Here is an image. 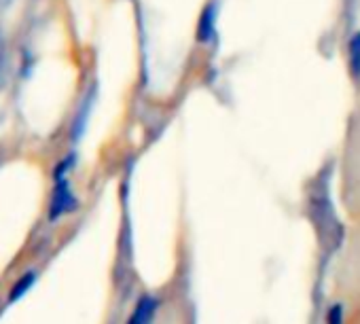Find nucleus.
I'll return each mask as SVG.
<instances>
[{
    "instance_id": "f257e3e1",
    "label": "nucleus",
    "mask_w": 360,
    "mask_h": 324,
    "mask_svg": "<svg viewBox=\"0 0 360 324\" xmlns=\"http://www.w3.org/2000/svg\"><path fill=\"white\" fill-rule=\"evenodd\" d=\"M68 170H70V164L64 161L56 172V187H53L51 206H49V221H58L64 214L75 212V208H77V197H75L70 181H68Z\"/></svg>"
},
{
    "instance_id": "f03ea898",
    "label": "nucleus",
    "mask_w": 360,
    "mask_h": 324,
    "mask_svg": "<svg viewBox=\"0 0 360 324\" xmlns=\"http://www.w3.org/2000/svg\"><path fill=\"white\" fill-rule=\"evenodd\" d=\"M219 0H210V3L204 7L200 22H198V43L202 45H210L217 41V22H219Z\"/></svg>"
},
{
    "instance_id": "7ed1b4c3",
    "label": "nucleus",
    "mask_w": 360,
    "mask_h": 324,
    "mask_svg": "<svg viewBox=\"0 0 360 324\" xmlns=\"http://www.w3.org/2000/svg\"><path fill=\"white\" fill-rule=\"evenodd\" d=\"M155 305H157V303H155L153 299L144 297V299L140 301V305L136 307V311H134L129 324H146L148 318H150V313H153V309H155Z\"/></svg>"
},
{
    "instance_id": "20e7f679",
    "label": "nucleus",
    "mask_w": 360,
    "mask_h": 324,
    "mask_svg": "<svg viewBox=\"0 0 360 324\" xmlns=\"http://www.w3.org/2000/svg\"><path fill=\"white\" fill-rule=\"evenodd\" d=\"M349 70L354 79L360 81V32H356L349 41Z\"/></svg>"
},
{
    "instance_id": "39448f33",
    "label": "nucleus",
    "mask_w": 360,
    "mask_h": 324,
    "mask_svg": "<svg viewBox=\"0 0 360 324\" xmlns=\"http://www.w3.org/2000/svg\"><path fill=\"white\" fill-rule=\"evenodd\" d=\"M34 278H37V273H34V271H30V273H26L24 278H20V282H18V284L13 286V290L9 292V299H11V301H18V299H20V297H22V294L32 286Z\"/></svg>"
},
{
    "instance_id": "423d86ee",
    "label": "nucleus",
    "mask_w": 360,
    "mask_h": 324,
    "mask_svg": "<svg viewBox=\"0 0 360 324\" xmlns=\"http://www.w3.org/2000/svg\"><path fill=\"white\" fill-rule=\"evenodd\" d=\"M7 70H9V47H7L5 34L0 32V85H3L7 77Z\"/></svg>"
},
{
    "instance_id": "0eeeda50",
    "label": "nucleus",
    "mask_w": 360,
    "mask_h": 324,
    "mask_svg": "<svg viewBox=\"0 0 360 324\" xmlns=\"http://www.w3.org/2000/svg\"><path fill=\"white\" fill-rule=\"evenodd\" d=\"M328 324H343V305H333L328 309V318H326Z\"/></svg>"
},
{
    "instance_id": "6e6552de",
    "label": "nucleus",
    "mask_w": 360,
    "mask_h": 324,
    "mask_svg": "<svg viewBox=\"0 0 360 324\" xmlns=\"http://www.w3.org/2000/svg\"><path fill=\"white\" fill-rule=\"evenodd\" d=\"M18 3V0H0V13H5V11H9L13 5Z\"/></svg>"
}]
</instances>
